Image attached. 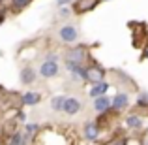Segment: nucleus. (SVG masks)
<instances>
[{"label": "nucleus", "instance_id": "f257e3e1", "mask_svg": "<svg viewBox=\"0 0 148 145\" xmlns=\"http://www.w3.org/2000/svg\"><path fill=\"white\" fill-rule=\"evenodd\" d=\"M105 76H107V70L103 66H99L98 62H90V64L84 66V76H83V81L88 85H99L105 81Z\"/></svg>", "mask_w": 148, "mask_h": 145}, {"label": "nucleus", "instance_id": "f03ea898", "mask_svg": "<svg viewBox=\"0 0 148 145\" xmlns=\"http://www.w3.org/2000/svg\"><path fill=\"white\" fill-rule=\"evenodd\" d=\"M88 57H90V55H88L86 45H73L71 49L66 51L64 60L73 62V64H77V66H86L88 64Z\"/></svg>", "mask_w": 148, "mask_h": 145}, {"label": "nucleus", "instance_id": "7ed1b4c3", "mask_svg": "<svg viewBox=\"0 0 148 145\" xmlns=\"http://www.w3.org/2000/svg\"><path fill=\"white\" fill-rule=\"evenodd\" d=\"M101 134V126L98 124V121H88V123H84L83 126V136L86 142H98Z\"/></svg>", "mask_w": 148, "mask_h": 145}, {"label": "nucleus", "instance_id": "20e7f679", "mask_svg": "<svg viewBox=\"0 0 148 145\" xmlns=\"http://www.w3.org/2000/svg\"><path fill=\"white\" fill-rule=\"evenodd\" d=\"M58 38H60L64 44H75L77 38H79V30L73 25H64L60 30H58Z\"/></svg>", "mask_w": 148, "mask_h": 145}, {"label": "nucleus", "instance_id": "39448f33", "mask_svg": "<svg viewBox=\"0 0 148 145\" xmlns=\"http://www.w3.org/2000/svg\"><path fill=\"white\" fill-rule=\"evenodd\" d=\"M58 74H60V66H58V62L54 60H43L40 66V76L45 77V79H51V77H56Z\"/></svg>", "mask_w": 148, "mask_h": 145}, {"label": "nucleus", "instance_id": "423d86ee", "mask_svg": "<svg viewBox=\"0 0 148 145\" xmlns=\"http://www.w3.org/2000/svg\"><path fill=\"white\" fill-rule=\"evenodd\" d=\"M99 4V0H75L73 2V13H77V15H83V13H86V11H92L96 6Z\"/></svg>", "mask_w": 148, "mask_h": 145}, {"label": "nucleus", "instance_id": "0eeeda50", "mask_svg": "<svg viewBox=\"0 0 148 145\" xmlns=\"http://www.w3.org/2000/svg\"><path fill=\"white\" fill-rule=\"evenodd\" d=\"M81 108H83V104H81L79 98H75V96H66V102H64V109H62V113L73 117V115H77V113L81 111Z\"/></svg>", "mask_w": 148, "mask_h": 145}, {"label": "nucleus", "instance_id": "6e6552de", "mask_svg": "<svg viewBox=\"0 0 148 145\" xmlns=\"http://www.w3.org/2000/svg\"><path fill=\"white\" fill-rule=\"evenodd\" d=\"M127 105H130V96H127V92H116V94L111 98V108L114 109V111H124V109H127Z\"/></svg>", "mask_w": 148, "mask_h": 145}, {"label": "nucleus", "instance_id": "1a4fd4ad", "mask_svg": "<svg viewBox=\"0 0 148 145\" xmlns=\"http://www.w3.org/2000/svg\"><path fill=\"white\" fill-rule=\"evenodd\" d=\"M30 139H32V136H28L25 130H15L13 134L6 139V145H28Z\"/></svg>", "mask_w": 148, "mask_h": 145}, {"label": "nucleus", "instance_id": "9d476101", "mask_svg": "<svg viewBox=\"0 0 148 145\" xmlns=\"http://www.w3.org/2000/svg\"><path fill=\"white\" fill-rule=\"evenodd\" d=\"M36 77H38V72L32 68V66H25V68H21V72H19V79H21L23 85L36 83Z\"/></svg>", "mask_w": 148, "mask_h": 145}, {"label": "nucleus", "instance_id": "9b49d317", "mask_svg": "<svg viewBox=\"0 0 148 145\" xmlns=\"http://www.w3.org/2000/svg\"><path fill=\"white\" fill-rule=\"evenodd\" d=\"M143 124H145V121H143V117L139 115V113H130V115L126 117V128L131 130V132L141 130Z\"/></svg>", "mask_w": 148, "mask_h": 145}, {"label": "nucleus", "instance_id": "f8f14e48", "mask_svg": "<svg viewBox=\"0 0 148 145\" xmlns=\"http://www.w3.org/2000/svg\"><path fill=\"white\" fill-rule=\"evenodd\" d=\"M109 89H111V83H109V81H103V83H99V85H94V87H90V91H88V96H90V98L105 96Z\"/></svg>", "mask_w": 148, "mask_h": 145}, {"label": "nucleus", "instance_id": "ddd939ff", "mask_svg": "<svg viewBox=\"0 0 148 145\" xmlns=\"http://www.w3.org/2000/svg\"><path fill=\"white\" fill-rule=\"evenodd\" d=\"M41 102V92H34V91H28L21 96V104L23 105H38Z\"/></svg>", "mask_w": 148, "mask_h": 145}, {"label": "nucleus", "instance_id": "4468645a", "mask_svg": "<svg viewBox=\"0 0 148 145\" xmlns=\"http://www.w3.org/2000/svg\"><path fill=\"white\" fill-rule=\"evenodd\" d=\"M94 109L98 113H105L111 109V96H99V98H94Z\"/></svg>", "mask_w": 148, "mask_h": 145}, {"label": "nucleus", "instance_id": "2eb2a0df", "mask_svg": "<svg viewBox=\"0 0 148 145\" xmlns=\"http://www.w3.org/2000/svg\"><path fill=\"white\" fill-rule=\"evenodd\" d=\"M64 102H66V96H62V94H58V96H53L51 98V109L53 111H62L64 109Z\"/></svg>", "mask_w": 148, "mask_h": 145}, {"label": "nucleus", "instance_id": "dca6fc26", "mask_svg": "<svg viewBox=\"0 0 148 145\" xmlns=\"http://www.w3.org/2000/svg\"><path fill=\"white\" fill-rule=\"evenodd\" d=\"M30 2H32V0H11V8H13L15 11H21V10H25Z\"/></svg>", "mask_w": 148, "mask_h": 145}, {"label": "nucleus", "instance_id": "f3484780", "mask_svg": "<svg viewBox=\"0 0 148 145\" xmlns=\"http://www.w3.org/2000/svg\"><path fill=\"white\" fill-rule=\"evenodd\" d=\"M137 108L141 109H148V92H141L137 98Z\"/></svg>", "mask_w": 148, "mask_h": 145}, {"label": "nucleus", "instance_id": "a211bd4d", "mask_svg": "<svg viewBox=\"0 0 148 145\" xmlns=\"http://www.w3.org/2000/svg\"><path fill=\"white\" fill-rule=\"evenodd\" d=\"M38 130H40V124H36V123H28V124H25V132H26L28 136L36 134Z\"/></svg>", "mask_w": 148, "mask_h": 145}, {"label": "nucleus", "instance_id": "6ab92c4d", "mask_svg": "<svg viewBox=\"0 0 148 145\" xmlns=\"http://www.w3.org/2000/svg\"><path fill=\"white\" fill-rule=\"evenodd\" d=\"M109 145H130V139H127L126 136H116Z\"/></svg>", "mask_w": 148, "mask_h": 145}, {"label": "nucleus", "instance_id": "aec40b11", "mask_svg": "<svg viewBox=\"0 0 148 145\" xmlns=\"http://www.w3.org/2000/svg\"><path fill=\"white\" fill-rule=\"evenodd\" d=\"M4 21H6V11H2V10H0V25H2Z\"/></svg>", "mask_w": 148, "mask_h": 145}, {"label": "nucleus", "instance_id": "412c9836", "mask_svg": "<svg viewBox=\"0 0 148 145\" xmlns=\"http://www.w3.org/2000/svg\"><path fill=\"white\" fill-rule=\"evenodd\" d=\"M60 15H69V10H68V8H62V10H60Z\"/></svg>", "mask_w": 148, "mask_h": 145}, {"label": "nucleus", "instance_id": "4be33fe9", "mask_svg": "<svg viewBox=\"0 0 148 145\" xmlns=\"http://www.w3.org/2000/svg\"><path fill=\"white\" fill-rule=\"evenodd\" d=\"M141 145H148V134L145 136V138H143V143H141Z\"/></svg>", "mask_w": 148, "mask_h": 145}, {"label": "nucleus", "instance_id": "5701e85b", "mask_svg": "<svg viewBox=\"0 0 148 145\" xmlns=\"http://www.w3.org/2000/svg\"><path fill=\"white\" fill-rule=\"evenodd\" d=\"M58 4H68V2H71V0H56Z\"/></svg>", "mask_w": 148, "mask_h": 145}, {"label": "nucleus", "instance_id": "b1692460", "mask_svg": "<svg viewBox=\"0 0 148 145\" xmlns=\"http://www.w3.org/2000/svg\"><path fill=\"white\" fill-rule=\"evenodd\" d=\"M145 58H148V47L145 49V55H143V60H145Z\"/></svg>", "mask_w": 148, "mask_h": 145}, {"label": "nucleus", "instance_id": "393cba45", "mask_svg": "<svg viewBox=\"0 0 148 145\" xmlns=\"http://www.w3.org/2000/svg\"><path fill=\"white\" fill-rule=\"evenodd\" d=\"M0 2H2V0H0Z\"/></svg>", "mask_w": 148, "mask_h": 145}]
</instances>
